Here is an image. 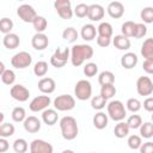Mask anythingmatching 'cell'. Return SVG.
I'll use <instances>...</instances> for the list:
<instances>
[{
  "label": "cell",
  "mask_w": 153,
  "mask_h": 153,
  "mask_svg": "<svg viewBox=\"0 0 153 153\" xmlns=\"http://www.w3.org/2000/svg\"><path fill=\"white\" fill-rule=\"evenodd\" d=\"M93 48L88 44H75L71 48V62L74 67L81 66L86 60L93 56Z\"/></svg>",
  "instance_id": "obj_1"
},
{
  "label": "cell",
  "mask_w": 153,
  "mask_h": 153,
  "mask_svg": "<svg viewBox=\"0 0 153 153\" xmlns=\"http://www.w3.org/2000/svg\"><path fill=\"white\" fill-rule=\"evenodd\" d=\"M60 129L61 135L65 140H74L79 134V127L76 123V120L73 116H65L60 120Z\"/></svg>",
  "instance_id": "obj_2"
},
{
  "label": "cell",
  "mask_w": 153,
  "mask_h": 153,
  "mask_svg": "<svg viewBox=\"0 0 153 153\" xmlns=\"http://www.w3.org/2000/svg\"><path fill=\"white\" fill-rule=\"evenodd\" d=\"M106 109H108V117H110L112 121L121 122L127 116V110L121 100H111L110 103L106 104Z\"/></svg>",
  "instance_id": "obj_3"
},
{
  "label": "cell",
  "mask_w": 153,
  "mask_h": 153,
  "mask_svg": "<svg viewBox=\"0 0 153 153\" xmlns=\"http://www.w3.org/2000/svg\"><path fill=\"white\" fill-rule=\"evenodd\" d=\"M69 56H71V49L69 48H67V47L57 48L50 57V65L55 68H62L67 63Z\"/></svg>",
  "instance_id": "obj_4"
},
{
  "label": "cell",
  "mask_w": 153,
  "mask_h": 153,
  "mask_svg": "<svg viewBox=\"0 0 153 153\" xmlns=\"http://www.w3.org/2000/svg\"><path fill=\"white\" fill-rule=\"evenodd\" d=\"M74 94L79 100H87L92 96V85L88 80L81 79L75 84Z\"/></svg>",
  "instance_id": "obj_5"
},
{
  "label": "cell",
  "mask_w": 153,
  "mask_h": 153,
  "mask_svg": "<svg viewBox=\"0 0 153 153\" xmlns=\"http://www.w3.org/2000/svg\"><path fill=\"white\" fill-rule=\"evenodd\" d=\"M54 108L57 111H69L75 106V99L71 94H60L54 99Z\"/></svg>",
  "instance_id": "obj_6"
},
{
  "label": "cell",
  "mask_w": 153,
  "mask_h": 153,
  "mask_svg": "<svg viewBox=\"0 0 153 153\" xmlns=\"http://www.w3.org/2000/svg\"><path fill=\"white\" fill-rule=\"evenodd\" d=\"M32 63V56L27 51H19L11 59V65L16 69H24Z\"/></svg>",
  "instance_id": "obj_7"
},
{
  "label": "cell",
  "mask_w": 153,
  "mask_h": 153,
  "mask_svg": "<svg viewBox=\"0 0 153 153\" xmlns=\"http://www.w3.org/2000/svg\"><path fill=\"white\" fill-rule=\"evenodd\" d=\"M136 91L140 96L149 97L153 93V82L151 78L146 75L139 76L136 80Z\"/></svg>",
  "instance_id": "obj_8"
},
{
  "label": "cell",
  "mask_w": 153,
  "mask_h": 153,
  "mask_svg": "<svg viewBox=\"0 0 153 153\" xmlns=\"http://www.w3.org/2000/svg\"><path fill=\"white\" fill-rule=\"evenodd\" d=\"M54 7L57 12V14L62 19H71L73 17V10H72V4L69 0H56L54 2Z\"/></svg>",
  "instance_id": "obj_9"
},
{
  "label": "cell",
  "mask_w": 153,
  "mask_h": 153,
  "mask_svg": "<svg viewBox=\"0 0 153 153\" xmlns=\"http://www.w3.org/2000/svg\"><path fill=\"white\" fill-rule=\"evenodd\" d=\"M17 16L24 22V23H32L33 19L37 17L36 10L29 5V4H23L17 8Z\"/></svg>",
  "instance_id": "obj_10"
},
{
  "label": "cell",
  "mask_w": 153,
  "mask_h": 153,
  "mask_svg": "<svg viewBox=\"0 0 153 153\" xmlns=\"http://www.w3.org/2000/svg\"><path fill=\"white\" fill-rule=\"evenodd\" d=\"M50 97L49 96H45V94H42V96H37L35 97L30 104H29V109L33 112H38V111H43L45 109H48V106L50 105Z\"/></svg>",
  "instance_id": "obj_11"
},
{
  "label": "cell",
  "mask_w": 153,
  "mask_h": 153,
  "mask_svg": "<svg viewBox=\"0 0 153 153\" xmlns=\"http://www.w3.org/2000/svg\"><path fill=\"white\" fill-rule=\"evenodd\" d=\"M10 94L11 97L14 99V100H18V102H26L30 97V92L29 90L24 86V85H20V84H16L11 87L10 90Z\"/></svg>",
  "instance_id": "obj_12"
},
{
  "label": "cell",
  "mask_w": 153,
  "mask_h": 153,
  "mask_svg": "<svg viewBox=\"0 0 153 153\" xmlns=\"http://www.w3.org/2000/svg\"><path fill=\"white\" fill-rule=\"evenodd\" d=\"M53 146L49 142L41 139H35L30 143V152L32 153H53Z\"/></svg>",
  "instance_id": "obj_13"
},
{
  "label": "cell",
  "mask_w": 153,
  "mask_h": 153,
  "mask_svg": "<svg viewBox=\"0 0 153 153\" xmlns=\"http://www.w3.org/2000/svg\"><path fill=\"white\" fill-rule=\"evenodd\" d=\"M105 11L104 7L99 4H92L88 5V12H87V17L91 22H99L100 19L104 18Z\"/></svg>",
  "instance_id": "obj_14"
},
{
  "label": "cell",
  "mask_w": 153,
  "mask_h": 153,
  "mask_svg": "<svg viewBox=\"0 0 153 153\" xmlns=\"http://www.w3.org/2000/svg\"><path fill=\"white\" fill-rule=\"evenodd\" d=\"M49 44V38L48 36L43 32V33H35L31 38V45L33 49L36 50H44Z\"/></svg>",
  "instance_id": "obj_15"
},
{
  "label": "cell",
  "mask_w": 153,
  "mask_h": 153,
  "mask_svg": "<svg viewBox=\"0 0 153 153\" xmlns=\"http://www.w3.org/2000/svg\"><path fill=\"white\" fill-rule=\"evenodd\" d=\"M38 90L44 93V94H50L55 91L56 88V84H55V80L53 78H49V76H44L39 81H38Z\"/></svg>",
  "instance_id": "obj_16"
},
{
  "label": "cell",
  "mask_w": 153,
  "mask_h": 153,
  "mask_svg": "<svg viewBox=\"0 0 153 153\" xmlns=\"http://www.w3.org/2000/svg\"><path fill=\"white\" fill-rule=\"evenodd\" d=\"M106 11H108V14L114 18V19H118L121 18L123 14H124V6L122 2L120 1H111L108 7H106Z\"/></svg>",
  "instance_id": "obj_17"
},
{
  "label": "cell",
  "mask_w": 153,
  "mask_h": 153,
  "mask_svg": "<svg viewBox=\"0 0 153 153\" xmlns=\"http://www.w3.org/2000/svg\"><path fill=\"white\" fill-rule=\"evenodd\" d=\"M139 62V57L135 53H131V51H128L126 54L122 55L121 57V66L124 68V69H131L134 68Z\"/></svg>",
  "instance_id": "obj_18"
},
{
  "label": "cell",
  "mask_w": 153,
  "mask_h": 153,
  "mask_svg": "<svg viewBox=\"0 0 153 153\" xmlns=\"http://www.w3.org/2000/svg\"><path fill=\"white\" fill-rule=\"evenodd\" d=\"M23 126H24V129L27 131V133H31V134H35L37 131H39L41 129V121L36 117V116H29L24 120L23 122Z\"/></svg>",
  "instance_id": "obj_19"
},
{
  "label": "cell",
  "mask_w": 153,
  "mask_h": 153,
  "mask_svg": "<svg viewBox=\"0 0 153 153\" xmlns=\"http://www.w3.org/2000/svg\"><path fill=\"white\" fill-rule=\"evenodd\" d=\"M2 44H4V47H5L6 49L13 50V49H16V48L19 47V44H20V38H19V36H18L17 33L10 32V33H7V35L4 36V38H2Z\"/></svg>",
  "instance_id": "obj_20"
},
{
  "label": "cell",
  "mask_w": 153,
  "mask_h": 153,
  "mask_svg": "<svg viewBox=\"0 0 153 153\" xmlns=\"http://www.w3.org/2000/svg\"><path fill=\"white\" fill-rule=\"evenodd\" d=\"M59 120V115L57 111L55 109H45L42 111V121L47 124V126H54Z\"/></svg>",
  "instance_id": "obj_21"
},
{
  "label": "cell",
  "mask_w": 153,
  "mask_h": 153,
  "mask_svg": "<svg viewBox=\"0 0 153 153\" xmlns=\"http://www.w3.org/2000/svg\"><path fill=\"white\" fill-rule=\"evenodd\" d=\"M112 44L115 48H117L118 50H128L131 45V42L129 38L124 37L123 35H116L112 39H111Z\"/></svg>",
  "instance_id": "obj_22"
},
{
  "label": "cell",
  "mask_w": 153,
  "mask_h": 153,
  "mask_svg": "<svg viewBox=\"0 0 153 153\" xmlns=\"http://www.w3.org/2000/svg\"><path fill=\"white\" fill-rule=\"evenodd\" d=\"M96 35H97V27H96L93 24H85V25L81 27L80 36H81L82 39L90 42V41H92L93 38H96Z\"/></svg>",
  "instance_id": "obj_23"
},
{
  "label": "cell",
  "mask_w": 153,
  "mask_h": 153,
  "mask_svg": "<svg viewBox=\"0 0 153 153\" xmlns=\"http://www.w3.org/2000/svg\"><path fill=\"white\" fill-rule=\"evenodd\" d=\"M108 122H109V117H108V115H106L105 112H103V111H98V112L93 116V118H92V123H93L94 128H97V129H99V130L104 129V128L108 126Z\"/></svg>",
  "instance_id": "obj_24"
},
{
  "label": "cell",
  "mask_w": 153,
  "mask_h": 153,
  "mask_svg": "<svg viewBox=\"0 0 153 153\" xmlns=\"http://www.w3.org/2000/svg\"><path fill=\"white\" fill-rule=\"evenodd\" d=\"M141 55L145 60H153V38H147L141 45Z\"/></svg>",
  "instance_id": "obj_25"
},
{
  "label": "cell",
  "mask_w": 153,
  "mask_h": 153,
  "mask_svg": "<svg viewBox=\"0 0 153 153\" xmlns=\"http://www.w3.org/2000/svg\"><path fill=\"white\" fill-rule=\"evenodd\" d=\"M98 82L100 86L104 85H112L115 82V74L110 71H103L98 75Z\"/></svg>",
  "instance_id": "obj_26"
},
{
  "label": "cell",
  "mask_w": 153,
  "mask_h": 153,
  "mask_svg": "<svg viewBox=\"0 0 153 153\" xmlns=\"http://www.w3.org/2000/svg\"><path fill=\"white\" fill-rule=\"evenodd\" d=\"M129 130H130V129H129L128 124H127L126 122L121 121V122H118V123L115 126V128H114V134H115V136H116L117 139H123V137L128 136Z\"/></svg>",
  "instance_id": "obj_27"
},
{
  "label": "cell",
  "mask_w": 153,
  "mask_h": 153,
  "mask_svg": "<svg viewBox=\"0 0 153 153\" xmlns=\"http://www.w3.org/2000/svg\"><path fill=\"white\" fill-rule=\"evenodd\" d=\"M112 25L108 22H102L98 27H97V35L98 36H104V37H110L112 38Z\"/></svg>",
  "instance_id": "obj_28"
},
{
  "label": "cell",
  "mask_w": 153,
  "mask_h": 153,
  "mask_svg": "<svg viewBox=\"0 0 153 153\" xmlns=\"http://www.w3.org/2000/svg\"><path fill=\"white\" fill-rule=\"evenodd\" d=\"M32 25H33V29L36 30L37 33H43L45 31L47 26H48V22L43 16H38L37 14V17L32 22Z\"/></svg>",
  "instance_id": "obj_29"
},
{
  "label": "cell",
  "mask_w": 153,
  "mask_h": 153,
  "mask_svg": "<svg viewBox=\"0 0 153 153\" xmlns=\"http://www.w3.org/2000/svg\"><path fill=\"white\" fill-rule=\"evenodd\" d=\"M135 25L136 23L131 22V20H128V22H124L121 26V31H122V35L127 38H130V37H134L135 35Z\"/></svg>",
  "instance_id": "obj_30"
},
{
  "label": "cell",
  "mask_w": 153,
  "mask_h": 153,
  "mask_svg": "<svg viewBox=\"0 0 153 153\" xmlns=\"http://www.w3.org/2000/svg\"><path fill=\"white\" fill-rule=\"evenodd\" d=\"M78 37H79L78 31H76L74 27H72V26L66 27V29L62 31V38H63L65 41L69 42V43L75 42V41L78 39Z\"/></svg>",
  "instance_id": "obj_31"
},
{
  "label": "cell",
  "mask_w": 153,
  "mask_h": 153,
  "mask_svg": "<svg viewBox=\"0 0 153 153\" xmlns=\"http://www.w3.org/2000/svg\"><path fill=\"white\" fill-rule=\"evenodd\" d=\"M11 117L14 122H24L26 118V111L23 106H16L11 112Z\"/></svg>",
  "instance_id": "obj_32"
},
{
  "label": "cell",
  "mask_w": 153,
  "mask_h": 153,
  "mask_svg": "<svg viewBox=\"0 0 153 153\" xmlns=\"http://www.w3.org/2000/svg\"><path fill=\"white\" fill-rule=\"evenodd\" d=\"M16 131V128L12 123H1L0 124V137L7 139L12 136Z\"/></svg>",
  "instance_id": "obj_33"
},
{
  "label": "cell",
  "mask_w": 153,
  "mask_h": 153,
  "mask_svg": "<svg viewBox=\"0 0 153 153\" xmlns=\"http://www.w3.org/2000/svg\"><path fill=\"white\" fill-rule=\"evenodd\" d=\"M12 147H13V151L16 153H25L27 151V148H29V145H27V141L25 139L19 137V139L14 140Z\"/></svg>",
  "instance_id": "obj_34"
},
{
  "label": "cell",
  "mask_w": 153,
  "mask_h": 153,
  "mask_svg": "<svg viewBox=\"0 0 153 153\" xmlns=\"http://www.w3.org/2000/svg\"><path fill=\"white\" fill-rule=\"evenodd\" d=\"M106 102L108 100L105 98H103L100 94L99 96H94V97L91 98V106H92V109L100 111L102 109H104L106 106V104H108Z\"/></svg>",
  "instance_id": "obj_35"
},
{
  "label": "cell",
  "mask_w": 153,
  "mask_h": 153,
  "mask_svg": "<svg viewBox=\"0 0 153 153\" xmlns=\"http://www.w3.org/2000/svg\"><path fill=\"white\" fill-rule=\"evenodd\" d=\"M140 134L143 139H151L153 136V124L152 122H145L140 126Z\"/></svg>",
  "instance_id": "obj_36"
},
{
  "label": "cell",
  "mask_w": 153,
  "mask_h": 153,
  "mask_svg": "<svg viewBox=\"0 0 153 153\" xmlns=\"http://www.w3.org/2000/svg\"><path fill=\"white\" fill-rule=\"evenodd\" d=\"M140 17L145 25L153 23V7H143L140 12Z\"/></svg>",
  "instance_id": "obj_37"
},
{
  "label": "cell",
  "mask_w": 153,
  "mask_h": 153,
  "mask_svg": "<svg viewBox=\"0 0 153 153\" xmlns=\"http://www.w3.org/2000/svg\"><path fill=\"white\" fill-rule=\"evenodd\" d=\"M33 73L36 76H44L48 73V63L45 61H38L33 66Z\"/></svg>",
  "instance_id": "obj_38"
},
{
  "label": "cell",
  "mask_w": 153,
  "mask_h": 153,
  "mask_svg": "<svg viewBox=\"0 0 153 153\" xmlns=\"http://www.w3.org/2000/svg\"><path fill=\"white\" fill-rule=\"evenodd\" d=\"M0 78H1V80H2V82H4L5 85L11 86V85H13L14 81H16V73H14L12 69H5Z\"/></svg>",
  "instance_id": "obj_39"
},
{
  "label": "cell",
  "mask_w": 153,
  "mask_h": 153,
  "mask_svg": "<svg viewBox=\"0 0 153 153\" xmlns=\"http://www.w3.org/2000/svg\"><path fill=\"white\" fill-rule=\"evenodd\" d=\"M115 94H116V87L114 84L112 85H104L100 87V96L103 98H105L106 100L112 98Z\"/></svg>",
  "instance_id": "obj_40"
},
{
  "label": "cell",
  "mask_w": 153,
  "mask_h": 153,
  "mask_svg": "<svg viewBox=\"0 0 153 153\" xmlns=\"http://www.w3.org/2000/svg\"><path fill=\"white\" fill-rule=\"evenodd\" d=\"M129 127V129H137L140 128V126L142 124V118L140 115H136V114H133L128 117L127 122H126Z\"/></svg>",
  "instance_id": "obj_41"
},
{
  "label": "cell",
  "mask_w": 153,
  "mask_h": 153,
  "mask_svg": "<svg viewBox=\"0 0 153 153\" xmlns=\"http://www.w3.org/2000/svg\"><path fill=\"white\" fill-rule=\"evenodd\" d=\"M12 29H13L12 19H10L7 17H4V18L0 19V32L7 35V33H10L12 31Z\"/></svg>",
  "instance_id": "obj_42"
},
{
  "label": "cell",
  "mask_w": 153,
  "mask_h": 153,
  "mask_svg": "<svg viewBox=\"0 0 153 153\" xmlns=\"http://www.w3.org/2000/svg\"><path fill=\"white\" fill-rule=\"evenodd\" d=\"M126 106L127 109L133 112V114H136L140 109H141V102L137 99V98H129L126 103Z\"/></svg>",
  "instance_id": "obj_43"
},
{
  "label": "cell",
  "mask_w": 153,
  "mask_h": 153,
  "mask_svg": "<svg viewBox=\"0 0 153 153\" xmlns=\"http://www.w3.org/2000/svg\"><path fill=\"white\" fill-rule=\"evenodd\" d=\"M127 143H128V147L130 148V149H139L140 148V146H141V143H142V140H141V136H139V135H136V134H134V135H130L129 137H128V140H127Z\"/></svg>",
  "instance_id": "obj_44"
},
{
  "label": "cell",
  "mask_w": 153,
  "mask_h": 153,
  "mask_svg": "<svg viewBox=\"0 0 153 153\" xmlns=\"http://www.w3.org/2000/svg\"><path fill=\"white\" fill-rule=\"evenodd\" d=\"M87 12H88V5L81 2V4H78L75 6V8L73 10V14H75L76 17L79 18H84V17H87Z\"/></svg>",
  "instance_id": "obj_45"
},
{
  "label": "cell",
  "mask_w": 153,
  "mask_h": 153,
  "mask_svg": "<svg viewBox=\"0 0 153 153\" xmlns=\"http://www.w3.org/2000/svg\"><path fill=\"white\" fill-rule=\"evenodd\" d=\"M97 73H98V66H97V63H94V62H88V63H86V65L84 66V74H85L86 76L92 78V76H94Z\"/></svg>",
  "instance_id": "obj_46"
},
{
  "label": "cell",
  "mask_w": 153,
  "mask_h": 153,
  "mask_svg": "<svg viewBox=\"0 0 153 153\" xmlns=\"http://www.w3.org/2000/svg\"><path fill=\"white\" fill-rule=\"evenodd\" d=\"M147 35V26L143 23H136L135 25V38H142Z\"/></svg>",
  "instance_id": "obj_47"
},
{
  "label": "cell",
  "mask_w": 153,
  "mask_h": 153,
  "mask_svg": "<svg viewBox=\"0 0 153 153\" xmlns=\"http://www.w3.org/2000/svg\"><path fill=\"white\" fill-rule=\"evenodd\" d=\"M97 44L102 48H106L111 44V38L110 37H104V36H98L97 35Z\"/></svg>",
  "instance_id": "obj_48"
},
{
  "label": "cell",
  "mask_w": 153,
  "mask_h": 153,
  "mask_svg": "<svg viewBox=\"0 0 153 153\" xmlns=\"http://www.w3.org/2000/svg\"><path fill=\"white\" fill-rule=\"evenodd\" d=\"M139 151L140 153H153V142L147 141L145 143H141Z\"/></svg>",
  "instance_id": "obj_49"
},
{
  "label": "cell",
  "mask_w": 153,
  "mask_h": 153,
  "mask_svg": "<svg viewBox=\"0 0 153 153\" xmlns=\"http://www.w3.org/2000/svg\"><path fill=\"white\" fill-rule=\"evenodd\" d=\"M142 68L147 74L153 73V60H145L142 63Z\"/></svg>",
  "instance_id": "obj_50"
},
{
  "label": "cell",
  "mask_w": 153,
  "mask_h": 153,
  "mask_svg": "<svg viewBox=\"0 0 153 153\" xmlns=\"http://www.w3.org/2000/svg\"><path fill=\"white\" fill-rule=\"evenodd\" d=\"M143 109L148 112L153 111V97H147L143 100Z\"/></svg>",
  "instance_id": "obj_51"
},
{
  "label": "cell",
  "mask_w": 153,
  "mask_h": 153,
  "mask_svg": "<svg viewBox=\"0 0 153 153\" xmlns=\"http://www.w3.org/2000/svg\"><path fill=\"white\" fill-rule=\"evenodd\" d=\"M8 148H10V143H8V141H7L6 139H4V137H0V153H5V152H7Z\"/></svg>",
  "instance_id": "obj_52"
},
{
  "label": "cell",
  "mask_w": 153,
  "mask_h": 153,
  "mask_svg": "<svg viewBox=\"0 0 153 153\" xmlns=\"http://www.w3.org/2000/svg\"><path fill=\"white\" fill-rule=\"evenodd\" d=\"M6 68H5V65H4V62L2 61H0V76H1V74L4 73V71H5Z\"/></svg>",
  "instance_id": "obj_53"
},
{
  "label": "cell",
  "mask_w": 153,
  "mask_h": 153,
  "mask_svg": "<svg viewBox=\"0 0 153 153\" xmlns=\"http://www.w3.org/2000/svg\"><path fill=\"white\" fill-rule=\"evenodd\" d=\"M4 118H5V116H4V114H2L1 111H0V124H1L2 122H4Z\"/></svg>",
  "instance_id": "obj_54"
},
{
  "label": "cell",
  "mask_w": 153,
  "mask_h": 153,
  "mask_svg": "<svg viewBox=\"0 0 153 153\" xmlns=\"http://www.w3.org/2000/svg\"><path fill=\"white\" fill-rule=\"evenodd\" d=\"M61 153H75V152L72 151V149H65V151H62Z\"/></svg>",
  "instance_id": "obj_55"
},
{
  "label": "cell",
  "mask_w": 153,
  "mask_h": 153,
  "mask_svg": "<svg viewBox=\"0 0 153 153\" xmlns=\"http://www.w3.org/2000/svg\"><path fill=\"white\" fill-rule=\"evenodd\" d=\"M92 153H96V152H92Z\"/></svg>",
  "instance_id": "obj_56"
},
{
  "label": "cell",
  "mask_w": 153,
  "mask_h": 153,
  "mask_svg": "<svg viewBox=\"0 0 153 153\" xmlns=\"http://www.w3.org/2000/svg\"><path fill=\"white\" fill-rule=\"evenodd\" d=\"M30 153H32V152H30Z\"/></svg>",
  "instance_id": "obj_57"
}]
</instances>
